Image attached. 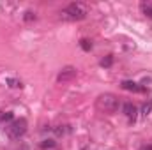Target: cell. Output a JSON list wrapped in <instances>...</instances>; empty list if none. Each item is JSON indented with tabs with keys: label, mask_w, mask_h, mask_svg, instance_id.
<instances>
[{
	"label": "cell",
	"mask_w": 152,
	"mask_h": 150,
	"mask_svg": "<svg viewBox=\"0 0 152 150\" xmlns=\"http://www.w3.org/2000/svg\"><path fill=\"white\" fill-rule=\"evenodd\" d=\"M120 87L124 90H129V92H143V87H140L136 81H131V79H124L120 83Z\"/></svg>",
	"instance_id": "cell-6"
},
{
	"label": "cell",
	"mask_w": 152,
	"mask_h": 150,
	"mask_svg": "<svg viewBox=\"0 0 152 150\" xmlns=\"http://www.w3.org/2000/svg\"><path fill=\"white\" fill-rule=\"evenodd\" d=\"M67 131H69V129H67V125H57V127H53V133H55L57 136H64Z\"/></svg>",
	"instance_id": "cell-10"
},
{
	"label": "cell",
	"mask_w": 152,
	"mask_h": 150,
	"mask_svg": "<svg viewBox=\"0 0 152 150\" xmlns=\"http://www.w3.org/2000/svg\"><path fill=\"white\" fill-rule=\"evenodd\" d=\"M87 16V7L81 2H73L69 4L64 11H60V18L67 21H80Z\"/></svg>",
	"instance_id": "cell-1"
},
{
	"label": "cell",
	"mask_w": 152,
	"mask_h": 150,
	"mask_svg": "<svg viewBox=\"0 0 152 150\" xmlns=\"http://www.w3.org/2000/svg\"><path fill=\"white\" fill-rule=\"evenodd\" d=\"M75 76H76L75 67H73V66H66L64 69H60V73L57 76V81H58V83H67V81H71Z\"/></svg>",
	"instance_id": "cell-4"
},
{
	"label": "cell",
	"mask_w": 152,
	"mask_h": 150,
	"mask_svg": "<svg viewBox=\"0 0 152 150\" xmlns=\"http://www.w3.org/2000/svg\"><path fill=\"white\" fill-rule=\"evenodd\" d=\"M12 117H14V115L11 111H5L2 115V124H11V122H12Z\"/></svg>",
	"instance_id": "cell-12"
},
{
	"label": "cell",
	"mask_w": 152,
	"mask_h": 150,
	"mask_svg": "<svg viewBox=\"0 0 152 150\" xmlns=\"http://www.w3.org/2000/svg\"><path fill=\"white\" fill-rule=\"evenodd\" d=\"M122 111H124V115H126L131 122H134V120H136V113H138V110H136V106H134L133 103H124Z\"/></svg>",
	"instance_id": "cell-5"
},
{
	"label": "cell",
	"mask_w": 152,
	"mask_h": 150,
	"mask_svg": "<svg viewBox=\"0 0 152 150\" xmlns=\"http://www.w3.org/2000/svg\"><path fill=\"white\" fill-rule=\"evenodd\" d=\"M140 150H152V145H143Z\"/></svg>",
	"instance_id": "cell-16"
},
{
	"label": "cell",
	"mask_w": 152,
	"mask_h": 150,
	"mask_svg": "<svg viewBox=\"0 0 152 150\" xmlns=\"http://www.w3.org/2000/svg\"><path fill=\"white\" fill-rule=\"evenodd\" d=\"M142 11H143V14L147 18L152 20V4H142Z\"/></svg>",
	"instance_id": "cell-11"
},
{
	"label": "cell",
	"mask_w": 152,
	"mask_h": 150,
	"mask_svg": "<svg viewBox=\"0 0 152 150\" xmlns=\"http://www.w3.org/2000/svg\"><path fill=\"white\" fill-rule=\"evenodd\" d=\"M41 150H57V141L55 140H42Z\"/></svg>",
	"instance_id": "cell-7"
},
{
	"label": "cell",
	"mask_w": 152,
	"mask_h": 150,
	"mask_svg": "<svg viewBox=\"0 0 152 150\" xmlns=\"http://www.w3.org/2000/svg\"><path fill=\"white\" fill-rule=\"evenodd\" d=\"M101 67H112V64H113V55H106L104 58H101Z\"/></svg>",
	"instance_id": "cell-9"
},
{
	"label": "cell",
	"mask_w": 152,
	"mask_h": 150,
	"mask_svg": "<svg viewBox=\"0 0 152 150\" xmlns=\"http://www.w3.org/2000/svg\"><path fill=\"white\" fill-rule=\"evenodd\" d=\"M7 83H9V87H11V88H21V87H23V85H21V81L12 79V78H9V79H7Z\"/></svg>",
	"instance_id": "cell-14"
},
{
	"label": "cell",
	"mask_w": 152,
	"mask_h": 150,
	"mask_svg": "<svg viewBox=\"0 0 152 150\" xmlns=\"http://www.w3.org/2000/svg\"><path fill=\"white\" fill-rule=\"evenodd\" d=\"M80 48H81L83 51H90V50H92V41H90V39H81V41H80Z\"/></svg>",
	"instance_id": "cell-8"
},
{
	"label": "cell",
	"mask_w": 152,
	"mask_h": 150,
	"mask_svg": "<svg viewBox=\"0 0 152 150\" xmlns=\"http://www.w3.org/2000/svg\"><path fill=\"white\" fill-rule=\"evenodd\" d=\"M151 110H152V99L149 101V103H145V104H143V108H142V115H143V117H147V115L151 113Z\"/></svg>",
	"instance_id": "cell-13"
},
{
	"label": "cell",
	"mask_w": 152,
	"mask_h": 150,
	"mask_svg": "<svg viewBox=\"0 0 152 150\" xmlns=\"http://www.w3.org/2000/svg\"><path fill=\"white\" fill-rule=\"evenodd\" d=\"M2 115H4V113H2V111H0V122H2Z\"/></svg>",
	"instance_id": "cell-17"
},
{
	"label": "cell",
	"mask_w": 152,
	"mask_h": 150,
	"mask_svg": "<svg viewBox=\"0 0 152 150\" xmlns=\"http://www.w3.org/2000/svg\"><path fill=\"white\" fill-rule=\"evenodd\" d=\"M120 103L113 94H101L96 101V108L103 113H115L118 110Z\"/></svg>",
	"instance_id": "cell-2"
},
{
	"label": "cell",
	"mask_w": 152,
	"mask_h": 150,
	"mask_svg": "<svg viewBox=\"0 0 152 150\" xmlns=\"http://www.w3.org/2000/svg\"><path fill=\"white\" fill-rule=\"evenodd\" d=\"M23 20H25V21H34V20H36V12L27 11V12H25V16H23Z\"/></svg>",
	"instance_id": "cell-15"
},
{
	"label": "cell",
	"mask_w": 152,
	"mask_h": 150,
	"mask_svg": "<svg viewBox=\"0 0 152 150\" xmlns=\"http://www.w3.org/2000/svg\"><path fill=\"white\" fill-rule=\"evenodd\" d=\"M27 133V120L25 118H16L7 125V136L11 140H20Z\"/></svg>",
	"instance_id": "cell-3"
}]
</instances>
